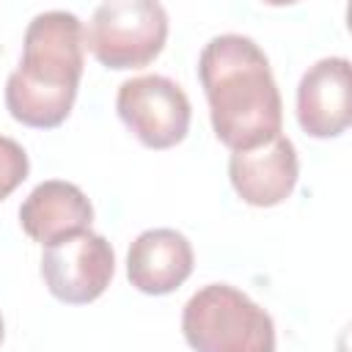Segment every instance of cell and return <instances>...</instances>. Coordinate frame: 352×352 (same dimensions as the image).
Segmentation results:
<instances>
[{
  "instance_id": "1",
  "label": "cell",
  "mask_w": 352,
  "mask_h": 352,
  "mask_svg": "<svg viewBox=\"0 0 352 352\" xmlns=\"http://www.w3.org/2000/svg\"><path fill=\"white\" fill-rule=\"evenodd\" d=\"M198 80L223 146L250 151L280 135V91L264 50L253 38L239 33L209 38L198 58Z\"/></svg>"
},
{
  "instance_id": "2",
  "label": "cell",
  "mask_w": 352,
  "mask_h": 352,
  "mask_svg": "<svg viewBox=\"0 0 352 352\" xmlns=\"http://www.w3.org/2000/svg\"><path fill=\"white\" fill-rule=\"evenodd\" d=\"M85 28L72 11L36 14L22 38L19 66L6 80V107L25 126H60L77 99L85 66Z\"/></svg>"
},
{
  "instance_id": "3",
  "label": "cell",
  "mask_w": 352,
  "mask_h": 352,
  "mask_svg": "<svg viewBox=\"0 0 352 352\" xmlns=\"http://www.w3.org/2000/svg\"><path fill=\"white\" fill-rule=\"evenodd\" d=\"M182 333L192 352H275L272 316L228 283H209L187 300Z\"/></svg>"
},
{
  "instance_id": "4",
  "label": "cell",
  "mask_w": 352,
  "mask_h": 352,
  "mask_svg": "<svg viewBox=\"0 0 352 352\" xmlns=\"http://www.w3.org/2000/svg\"><path fill=\"white\" fill-rule=\"evenodd\" d=\"M168 14L154 0H107L96 6L85 47L107 69L148 66L165 47Z\"/></svg>"
},
{
  "instance_id": "5",
  "label": "cell",
  "mask_w": 352,
  "mask_h": 352,
  "mask_svg": "<svg viewBox=\"0 0 352 352\" xmlns=\"http://www.w3.org/2000/svg\"><path fill=\"white\" fill-rule=\"evenodd\" d=\"M116 110L146 148H170L182 143L192 116L184 88L162 74L124 80L116 96Z\"/></svg>"
},
{
  "instance_id": "6",
  "label": "cell",
  "mask_w": 352,
  "mask_h": 352,
  "mask_svg": "<svg viewBox=\"0 0 352 352\" xmlns=\"http://www.w3.org/2000/svg\"><path fill=\"white\" fill-rule=\"evenodd\" d=\"M116 272L113 245L102 236L80 231L55 245L44 248L41 256V278L50 294L66 305L94 302L110 286Z\"/></svg>"
},
{
  "instance_id": "7",
  "label": "cell",
  "mask_w": 352,
  "mask_h": 352,
  "mask_svg": "<svg viewBox=\"0 0 352 352\" xmlns=\"http://www.w3.org/2000/svg\"><path fill=\"white\" fill-rule=\"evenodd\" d=\"M297 121L311 138H338L352 121L349 60L322 58L300 77Z\"/></svg>"
},
{
  "instance_id": "8",
  "label": "cell",
  "mask_w": 352,
  "mask_h": 352,
  "mask_svg": "<svg viewBox=\"0 0 352 352\" xmlns=\"http://www.w3.org/2000/svg\"><path fill=\"white\" fill-rule=\"evenodd\" d=\"M297 176H300L297 151L294 143L283 135L250 151H231L228 160L231 187L250 206L283 204L292 195Z\"/></svg>"
},
{
  "instance_id": "9",
  "label": "cell",
  "mask_w": 352,
  "mask_h": 352,
  "mask_svg": "<svg viewBox=\"0 0 352 352\" xmlns=\"http://www.w3.org/2000/svg\"><path fill=\"white\" fill-rule=\"evenodd\" d=\"M94 223V206L88 195L60 179L41 182L30 190V195L19 206L22 231L38 245H55L66 236L88 231Z\"/></svg>"
},
{
  "instance_id": "10",
  "label": "cell",
  "mask_w": 352,
  "mask_h": 352,
  "mask_svg": "<svg viewBox=\"0 0 352 352\" xmlns=\"http://www.w3.org/2000/svg\"><path fill=\"white\" fill-rule=\"evenodd\" d=\"M192 245L176 228H148L126 253V278L143 294H170L192 272Z\"/></svg>"
},
{
  "instance_id": "11",
  "label": "cell",
  "mask_w": 352,
  "mask_h": 352,
  "mask_svg": "<svg viewBox=\"0 0 352 352\" xmlns=\"http://www.w3.org/2000/svg\"><path fill=\"white\" fill-rule=\"evenodd\" d=\"M30 170V160L25 148L14 140L0 135V201H6L25 179Z\"/></svg>"
},
{
  "instance_id": "12",
  "label": "cell",
  "mask_w": 352,
  "mask_h": 352,
  "mask_svg": "<svg viewBox=\"0 0 352 352\" xmlns=\"http://www.w3.org/2000/svg\"><path fill=\"white\" fill-rule=\"evenodd\" d=\"M3 338H6V324H3V314H0V344H3Z\"/></svg>"
}]
</instances>
